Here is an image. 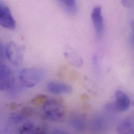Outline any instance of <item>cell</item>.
I'll list each match as a JSON object with an SVG mask.
<instances>
[{"label": "cell", "instance_id": "14", "mask_svg": "<svg viewBox=\"0 0 134 134\" xmlns=\"http://www.w3.org/2000/svg\"><path fill=\"white\" fill-rule=\"evenodd\" d=\"M52 134H69L66 131L61 130H55L53 131Z\"/></svg>", "mask_w": 134, "mask_h": 134}, {"label": "cell", "instance_id": "3", "mask_svg": "<svg viewBox=\"0 0 134 134\" xmlns=\"http://www.w3.org/2000/svg\"><path fill=\"white\" fill-rule=\"evenodd\" d=\"M5 54L8 60L14 65H20L24 60V48L18 43L10 41L7 43Z\"/></svg>", "mask_w": 134, "mask_h": 134}, {"label": "cell", "instance_id": "9", "mask_svg": "<svg viewBox=\"0 0 134 134\" xmlns=\"http://www.w3.org/2000/svg\"><path fill=\"white\" fill-rule=\"evenodd\" d=\"M118 134H134L133 120L130 118L124 119L118 126Z\"/></svg>", "mask_w": 134, "mask_h": 134}, {"label": "cell", "instance_id": "4", "mask_svg": "<svg viewBox=\"0 0 134 134\" xmlns=\"http://www.w3.org/2000/svg\"><path fill=\"white\" fill-rule=\"evenodd\" d=\"M14 85V78L11 69L7 66L0 64V90L7 91Z\"/></svg>", "mask_w": 134, "mask_h": 134}, {"label": "cell", "instance_id": "8", "mask_svg": "<svg viewBox=\"0 0 134 134\" xmlns=\"http://www.w3.org/2000/svg\"><path fill=\"white\" fill-rule=\"evenodd\" d=\"M47 89L50 93L54 94L68 93L72 90L70 85L58 81L49 82L47 85Z\"/></svg>", "mask_w": 134, "mask_h": 134}, {"label": "cell", "instance_id": "11", "mask_svg": "<svg viewBox=\"0 0 134 134\" xmlns=\"http://www.w3.org/2000/svg\"><path fill=\"white\" fill-rule=\"evenodd\" d=\"M64 55L68 61L74 66L79 67L82 66L83 64L82 60L76 53L69 52H65Z\"/></svg>", "mask_w": 134, "mask_h": 134}, {"label": "cell", "instance_id": "10", "mask_svg": "<svg viewBox=\"0 0 134 134\" xmlns=\"http://www.w3.org/2000/svg\"><path fill=\"white\" fill-rule=\"evenodd\" d=\"M59 2L62 5L68 14L71 15H75L77 12V6L76 2L74 0H63Z\"/></svg>", "mask_w": 134, "mask_h": 134}, {"label": "cell", "instance_id": "6", "mask_svg": "<svg viewBox=\"0 0 134 134\" xmlns=\"http://www.w3.org/2000/svg\"><path fill=\"white\" fill-rule=\"evenodd\" d=\"M91 18L93 21L96 33L100 37L103 33L104 29V20L102 13V8L100 6L94 7L91 13Z\"/></svg>", "mask_w": 134, "mask_h": 134}, {"label": "cell", "instance_id": "13", "mask_svg": "<svg viewBox=\"0 0 134 134\" xmlns=\"http://www.w3.org/2000/svg\"><path fill=\"white\" fill-rule=\"evenodd\" d=\"M47 97L43 95H40L36 97L32 101V103L35 104H39L41 103L42 102L44 103L47 100Z\"/></svg>", "mask_w": 134, "mask_h": 134}, {"label": "cell", "instance_id": "5", "mask_svg": "<svg viewBox=\"0 0 134 134\" xmlns=\"http://www.w3.org/2000/svg\"><path fill=\"white\" fill-rule=\"evenodd\" d=\"M0 26L9 29L16 27V21L7 6L0 4Z\"/></svg>", "mask_w": 134, "mask_h": 134}, {"label": "cell", "instance_id": "15", "mask_svg": "<svg viewBox=\"0 0 134 134\" xmlns=\"http://www.w3.org/2000/svg\"><path fill=\"white\" fill-rule=\"evenodd\" d=\"M122 3L123 4V5L127 7H130L132 5V2L131 1H122Z\"/></svg>", "mask_w": 134, "mask_h": 134}, {"label": "cell", "instance_id": "1", "mask_svg": "<svg viewBox=\"0 0 134 134\" xmlns=\"http://www.w3.org/2000/svg\"><path fill=\"white\" fill-rule=\"evenodd\" d=\"M44 76V70L40 68H24L20 72L19 79L24 86L32 88L37 85Z\"/></svg>", "mask_w": 134, "mask_h": 134}, {"label": "cell", "instance_id": "2", "mask_svg": "<svg viewBox=\"0 0 134 134\" xmlns=\"http://www.w3.org/2000/svg\"><path fill=\"white\" fill-rule=\"evenodd\" d=\"M43 109L46 116L54 121H61L65 114V108L58 100H47L43 104Z\"/></svg>", "mask_w": 134, "mask_h": 134}, {"label": "cell", "instance_id": "12", "mask_svg": "<svg viewBox=\"0 0 134 134\" xmlns=\"http://www.w3.org/2000/svg\"><path fill=\"white\" fill-rule=\"evenodd\" d=\"M25 134H48V129L45 125L35 126L32 130Z\"/></svg>", "mask_w": 134, "mask_h": 134}, {"label": "cell", "instance_id": "7", "mask_svg": "<svg viewBox=\"0 0 134 134\" xmlns=\"http://www.w3.org/2000/svg\"><path fill=\"white\" fill-rule=\"evenodd\" d=\"M131 100L128 95L121 90H117L115 92V102L114 108L120 112L127 111L131 105Z\"/></svg>", "mask_w": 134, "mask_h": 134}]
</instances>
